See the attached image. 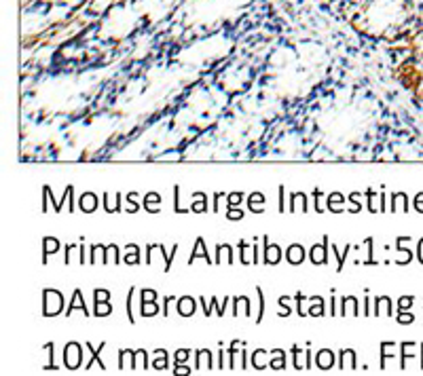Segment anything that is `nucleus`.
<instances>
[{
	"label": "nucleus",
	"mask_w": 423,
	"mask_h": 376,
	"mask_svg": "<svg viewBox=\"0 0 423 376\" xmlns=\"http://www.w3.org/2000/svg\"><path fill=\"white\" fill-rule=\"evenodd\" d=\"M290 260L292 262H301L303 260V247H290Z\"/></svg>",
	"instance_id": "f257e3e1"
}]
</instances>
